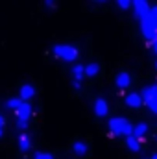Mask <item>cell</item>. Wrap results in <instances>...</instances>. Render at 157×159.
<instances>
[{
	"label": "cell",
	"mask_w": 157,
	"mask_h": 159,
	"mask_svg": "<svg viewBox=\"0 0 157 159\" xmlns=\"http://www.w3.org/2000/svg\"><path fill=\"white\" fill-rule=\"evenodd\" d=\"M107 126H109V131H111V135H115V137H131L133 135V126H131V122L128 119H124V117H111L109 122H107Z\"/></svg>",
	"instance_id": "obj_1"
},
{
	"label": "cell",
	"mask_w": 157,
	"mask_h": 159,
	"mask_svg": "<svg viewBox=\"0 0 157 159\" xmlns=\"http://www.w3.org/2000/svg\"><path fill=\"white\" fill-rule=\"evenodd\" d=\"M141 34H142V37L148 41V43L157 41V20L152 15L141 19Z\"/></svg>",
	"instance_id": "obj_2"
},
{
	"label": "cell",
	"mask_w": 157,
	"mask_h": 159,
	"mask_svg": "<svg viewBox=\"0 0 157 159\" xmlns=\"http://www.w3.org/2000/svg\"><path fill=\"white\" fill-rule=\"evenodd\" d=\"M52 52H54L56 57H59L63 61H76L78 56H79L78 48L76 46H70V44H56L52 48Z\"/></svg>",
	"instance_id": "obj_3"
},
{
	"label": "cell",
	"mask_w": 157,
	"mask_h": 159,
	"mask_svg": "<svg viewBox=\"0 0 157 159\" xmlns=\"http://www.w3.org/2000/svg\"><path fill=\"white\" fill-rule=\"evenodd\" d=\"M32 106H30V102H22V106L15 111V117H17V126H19V129H26L28 128V120L32 117Z\"/></svg>",
	"instance_id": "obj_4"
},
{
	"label": "cell",
	"mask_w": 157,
	"mask_h": 159,
	"mask_svg": "<svg viewBox=\"0 0 157 159\" xmlns=\"http://www.w3.org/2000/svg\"><path fill=\"white\" fill-rule=\"evenodd\" d=\"M131 7H133V13H135V17H137L139 20L144 19V17H148V15H150V9H152L146 0H135Z\"/></svg>",
	"instance_id": "obj_5"
},
{
	"label": "cell",
	"mask_w": 157,
	"mask_h": 159,
	"mask_svg": "<svg viewBox=\"0 0 157 159\" xmlns=\"http://www.w3.org/2000/svg\"><path fill=\"white\" fill-rule=\"evenodd\" d=\"M124 102H126V106L131 107V109H139V107L144 104L139 93H129V94H126V96H124Z\"/></svg>",
	"instance_id": "obj_6"
},
{
	"label": "cell",
	"mask_w": 157,
	"mask_h": 159,
	"mask_svg": "<svg viewBox=\"0 0 157 159\" xmlns=\"http://www.w3.org/2000/svg\"><path fill=\"white\" fill-rule=\"evenodd\" d=\"M94 113H96V117H107L109 104L105 102V98H96L94 100Z\"/></svg>",
	"instance_id": "obj_7"
},
{
	"label": "cell",
	"mask_w": 157,
	"mask_h": 159,
	"mask_svg": "<svg viewBox=\"0 0 157 159\" xmlns=\"http://www.w3.org/2000/svg\"><path fill=\"white\" fill-rule=\"evenodd\" d=\"M35 96V87L34 85H30V83H26V85H22L20 87V93H19V98L22 100V102H30L32 98Z\"/></svg>",
	"instance_id": "obj_8"
},
{
	"label": "cell",
	"mask_w": 157,
	"mask_h": 159,
	"mask_svg": "<svg viewBox=\"0 0 157 159\" xmlns=\"http://www.w3.org/2000/svg\"><path fill=\"white\" fill-rule=\"evenodd\" d=\"M115 83H117L118 89H126V87H129V83H131V76H129V72H126V70L118 72L117 78H115Z\"/></svg>",
	"instance_id": "obj_9"
},
{
	"label": "cell",
	"mask_w": 157,
	"mask_h": 159,
	"mask_svg": "<svg viewBox=\"0 0 157 159\" xmlns=\"http://www.w3.org/2000/svg\"><path fill=\"white\" fill-rule=\"evenodd\" d=\"M146 133H148V124L146 122H139V124L133 126V135L131 137H135L137 141H142Z\"/></svg>",
	"instance_id": "obj_10"
},
{
	"label": "cell",
	"mask_w": 157,
	"mask_h": 159,
	"mask_svg": "<svg viewBox=\"0 0 157 159\" xmlns=\"http://www.w3.org/2000/svg\"><path fill=\"white\" fill-rule=\"evenodd\" d=\"M72 152H74V156L83 157V156L89 152V146H87L83 141H78V143H74V144H72Z\"/></svg>",
	"instance_id": "obj_11"
},
{
	"label": "cell",
	"mask_w": 157,
	"mask_h": 159,
	"mask_svg": "<svg viewBox=\"0 0 157 159\" xmlns=\"http://www.w3.org/2000/svg\"><path fill=\"white\" fill-rule=\"evenodd\" d=\"M30 148H32L30 137H28L26 133H20V135H19V150H20V152H28Z\"/></svg>",
	"instance_id": "obj_12"
},
{
	"label": "cell",
	"mask_w": 157,
	"mask_h": 159,
	"mask_svg": "<svg viewBox=\"0 0 157 159\" xmlns=\"http://www.w3.org/2000/svg\"><path fill=\"white\" fill-rule=\"evenodd\" d=\"M83 76H85V65H79V63H76V65L72 67V78L76 80V81H81V80H83Z\"/></svg>",
	"instance_id": "obj_13"
},
{
	"label": "cell",
	"mask_w": 157,
	"mask_h": 159,
	"mask_svg": "<svg viewBox=\"0 0 157 159\" xmlns=\"http://www.w3.org/2000/svg\"><path fill=\"white\" fill-rule=\"evenodd\" d=\"M100 72V65L96 63V61H92V63H89V65H85V76H89V78H92V76H96Z\"/></svg>",
	"instance_id": "obj_14"
},
{
	"label": "cell",
	"mask_w": 157,
	"mask_h": 159,
	"mask_svg": "<svg viewBox=\"0 0 157 159\" xmlns=\"http://www.w3.org/2000/svg\"><path fill=\"white\" fill-rule=\"evenodd\" d=\"M126 146L131 152H139L141 150V141H137L135 137H126Z\"/></svg>",
	"instance_id": "obj_15"
},
{
	"label": "cell",
	"mask_w": 157,
	"mask_h": 159,
	"mask_svg": "<svg viewBox=\"0 0 157 159\" xmlns=\"http://www.w3.org/2000/svg\"><path fill=\"white\" fill-rule=\"evenodd\" d=\"M20 106H22V100H20V98H9V100L6 102V107L11 109V111H17Z\"/></svg>",
	"instance_id": "obj_16"
},
{
	"label": "cell",
	"mask_w": 157,
	"mask_h": 159,
	"mask_svg": "<svg viewBox=\"0 0 157 159\" xmlns=\"http://www.w3.org/2000/svg\"><path fill=\"white\" fill-rule=\"evenodd\" d=\"M34 159H54V154H50V152H35Z\"/></svg>",
	"instance_id": "obj_17"
},
{
	"label": "cell",
	"mask_w": 157,
	"mask_h": 159,
	"mask_svg": "<svg viewBox=\"0 0 157 159\" xmlns=\"http://www.w3.org/2000/svg\"><path fill=\"white\" fill-rule=\"evenodd\" d=\"M117 6L120 7V9H129V7L133 6V2H129V0H118Z\"/></svg>",
	"instance_id": "obj_18"
},
{
	"label": "cell",
	"mask_w": 157,
	"mask_h": 159,
	"mask_svg": "<svg viewBox=\"0 0 157 159\" xmlns=\"http://www.w3.org/2000/svg\"><path fill=\"white\" fill-rule=\"evenodd\" d=\"M4 124H6V120H4V117L0 115V137L4 135Z\"/></svg>",
	"instance_id": "obj_19"
},
{
	"label": "cell",
	"mask_w": 157,
	"mask_h": 159,
	"mask_svg": "<svg viewBox=\"0 0 157 159\" xmlns=\"http://www.w3.org/2000/svg\"><path fill=\"white\" fill-rule=\"evenodd\" d=\"M150 15H152V17H154V19L157 20V6H154V7L150 9Z\"/></svg>",
	"instance_id": "obj_20"
},
{
	"label": "cell",
	"mask_w": 157,
	"mask_h": 159,
	"mask_svg": "<svg viewBox=\"0 0 157 159\" xmlns=\"http://www.w3.org/2000/svg\"><path fill=\"white\" fill-rule=\"evenodd\" d=\"M72 87H74L76 91H79V89H81V81H76V80H74V81H72Z\"/></svg>",
	"instance_id": "obj_21"
},
{
	"label": "cell",
	"mask_w": 157,
	"mask_h": 159,
	"mask_svg": "<svg viewBox=\"0 0 157 159\" xmlns=\"http://www.w3.org/2000/svg\"><path fill=\"white\" fill-rule=\"evenodd\" d=\"M44 4H46V6H48L50 9H54V7H56V2H54V0H46Z\"/></svg>",
	"instance_id": "obj_22"
},
{
	"label": "cell",
	"mask_w": 157,
	"mask_h": 159,
	"mask_svg": "<svg viewBox=\"0 0 157 159\" xmlns=\"http://www.w3.org/2000/svg\"><path fill=\"white\" fill-rule=\"evenodd\" d=\"M150 46H152V50L155 52V56H157V41H154V43H150Z\"/></svg>",
	"instance_id": "obj_23"
},
{
	"label": "cell",
	"mask_w": 157,
	"mask_h": 159,
	"mask_svg": "<svg viewBox=\"0 0 157 159\" xmlns=\"http://www.w3.org/2000/svg\"><path fill=\"white\" fill-rule=\"evenodd\" d=\"M152 159H157V154H154V156H152Z\"/></svg>",
	"instance_id": "obj_24"
},
{
	"label": "cell",
	"mask_w": 157,
	"mask_h": 159,
	"mask_svg": "<svg viewBox=\"0 0 157 159\" xmlns=\"http://www.w3.org/2000/svg\"><path fill=\"white\" fill-rule=\"evenodd\" d=\"M155 69H157V61H155Z\"/></svg>",
	"instance_id": "obj_25"
},
{
	"label": "cell",
	"mask_w": 157,
	"mask_h": 159,
	"mask_svg": "<svg viewBox=\"0 0 157 159\" xmlns=\"http://www.w3.org/2000/svg\"><path fill=\"white\" fill-rule=\"evenodd\" d=\"M155 141H157V137H155Z\"/></svg>",
	"instance_id": "obj_26"
},
{
	"label": "cell",
	"mask_w": 157,
	"mask_h": 159,
	"mask_svg": "<svg viewBox=\"0 0 157 159\" xmlns=\"http://www.w3.org/2000/svg\"><path fill=\"white\" fill-rule=\"evenodd\" d=\"M155 85H157V83H155Z\"/></svg>",
	"instance_id": "obj_27"
}]
</instances>
